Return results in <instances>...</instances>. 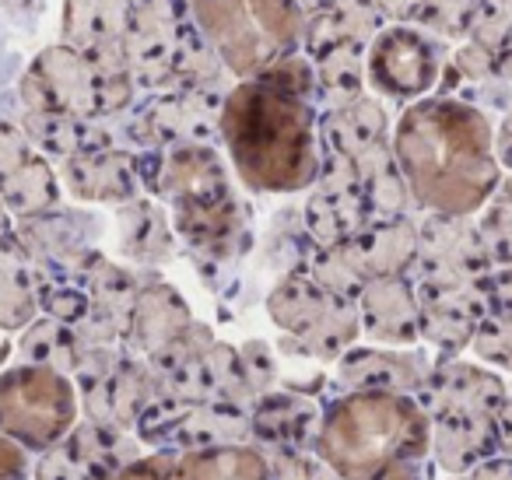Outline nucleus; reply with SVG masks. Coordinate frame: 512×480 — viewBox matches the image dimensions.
<instances>
[{
  "mask_svg": "<svg viewBox=\"0 0 512 480\" xmlns=\"http://www.w3.org/2000/svg\"><path fill=\"white\" fill-rule=\"evenodd\" d=\"M165 193L176 204L179 232L193 246H214L235 232V200L211 151H176L165 165Z\"/></svg>",
  "mask_w": 512,
  "mask_h": 480,
  "instance_id": "6",
  "label": "nucleus"
},
{
  "mask_svg": "<svg viewBox=\"0 0 512 480\" xmlns=\"http://www.w3.org/2000/svg\"><path fill=\"white\" fill-rule=\"evenodd\" d=\"M309 88L313 67L302 57H288L228 92L221 137L249 190L292 193L316 179L320 144Z\"/></svg>",
  "mask_w": 512,
  "mask_h": 480,
  "instance_id": "1",
  "label": "nucleus"
},
{
  "mask_svg": "<svg viewBox=\"0 0 512 480\" xmlns=\"http://www.w3.org/2000/svg\"><path fill=\"white\" fill-rule=\"evenodd\" d=\"M393 158L414 204L442 218L474 214L502 179L488 116L442 95L407 106L393 134Z\"/></svg>",
  "mask_w": 512,
  "mask_h": 480,
  "instance_id": "2",
  "label": "nucleus"
},
{
  "mask_svg": "<svg viewBox=\"0 0 512 480\" xmlns=\"http://www.w3.org/2000/svg\"><path fill=\"white\" fill-rule=\"evenodd\" d=\"M193 22L242 81L295 57L306 18L295 0H193Z\"/></svg>",
  "mask_w": 512,
  "mask_h": 480,
  "instance_id": "4",
  "label": "nucleus"
},
{
  "mask_svg": "<svg viewBox=\"0 0 512 480\" xmlns=\"http://www.w3.org/2000/svg\"><path fill=\"white\" fill-rule=\"evenodd\" d=\"M470 36L491 57L512 53V0H477Z\"/></svg>",
  "mask_w": 512,
  "mask_h": 480,
  "instance_id": "10",
  "label": "nucleus"
},
{
  "mask_svg": "<svg viewBox=\"0 0 512 480\" xmlns=\"http://www.w3.org/2000/svg\"><path fill=\"white\" fill-rule=\"evenodd\" d=\"M295 4H299V11H302V18H316V15H323V11L330 8V4H334V0H295Z\"/></svg>",
  "mask_w": 512,
  "mask_h": 480,
  "instance_id": "14",
  "label": "nucleus"
},
{
  "mask_svg": "<svg viewBox=\"0 0 512 480\" xmlns=\"http://www.w3.org/2000/svg\"><path fill=\"white\" fill-rule=\"evenodd\" d=\"M141 0H67L64 4V39L67 46H102L123 43L134 8Z\"/></svg>",
  "mask_w": 512,
  "mask_h": 480,
  "instance_id": "9",
  "label": "nucleus"
},
{
  "mask_svg": "<svg viewBox=\"0 0 512 480\" xmlns=\"http://www.w3.org/2000/svg\"><path fill=\"white\" fill-rule=\"evenodd\" d=\"M316 449L341 480H425L432 428L414 400L369 389L327 410Z\"/></svg>",
  "mask_w": 512,
  "mask_h": 480,
  "instance_id": "3",
  "label": "nucleus"
},
{
  "mask_svg": "<svg viewBox=\"0 0 512 480\" xmlns=\"http://www.w3.org/2000/svg\"><path fill=\"white\" fill-rule=\"evenodd\" d=\"M372 4H376V11L383 18H397V22H407V18L414 22V15L421 8V0H372Z\"/></svg>",
  "mask_w": 512,
  "mask_h": 480,
  "instance_id": "12",
  "label": "nucleus"
},
{
  "mask_svg": "<svg viewBox=\"0 0 512 480\" xmlns=\"http://www.w3.org/2000/svg\"><path fill=\"white\" fill-rule=\"evenodd\" d=\"M0 480H25L22 477V452L0 438Z\"/></svg>",
  "mask_w": 512,
  "mask_h": 480,
  "instance_id": "13",
  "label": "nucleus"
},
{
  "mask_svg": "<svg viewBox=\"0 0 512 480\" xmlns=\"http://www.w3.org/2000/svg\"><path fill=\"white\" fill-rule=\"evenodd\" d=\"M116 480H271V470L249 445H211L137 459Z\"/></svg>",
  "mask_w": 512,
  "mask_h": 480,
  "instance_id": "8",
  "label": "nucleus"
},
{
  "mask_svg": "<svg viewBox=\"0 0 512 480\" xmlns=\"http://www.w3.org/2000/svg\"><path fill=\"white\" fill-rule=\"evenodd\" d=\"M474 8L477 0H421L414 22L439 32V36H467L474 25Z\"/></svg>",
  "mask_w": 512,
  "mask_h": 480,
  "instance_id": "11",
  "label": "nucleus"
},
{
  "mask_svg": "<svg viewBox=\"0 0 512 480\" xmlns=\"http://www.w3.org/2000/svg\"><path fill=\"white\" fill-rule=\"evenodd\" d=\"M442 50L418 29L407 25H390L376 32V39L365 50V74L372 88L386 99L414 102L425 99L439 85Z\"/></svg>",
  "mask_w": 512,
  "mask_h": 480,
  "instance_id": "7",
  "label": "nucleus"
},
{
  "mask_svg": "<svg viewBox=\"0 0 512 480\" xmlns=\"http://www.w3.org/2000/svg\"><path fill=\"white\" fill-rule=\"evenodd\" d=\"M74 417V386L53 368H11L0 375V435L46 449L71 431Z\"/></svg>",
  "mask_w": 512,
  "mask_h": 480,
  "instance_id": "5",
  "label": "nucleus"
}]
</instances>
